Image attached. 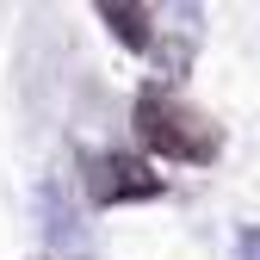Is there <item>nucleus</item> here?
Listing matches in <instances>:
<instances>
[{
	"label": "nucleus",
	"instance_id": "f03ea898",
	"mask_svg": "<svg viewBox=\"0 0 260 260\" xmlns=\"http://www.w3.org/2000/svg\"><path fill=\"white\" fill-rule=\"evenodd\" d=\"M161 174L143 155H100L93 161V199L100 205H130V199H155Z\"/></svg>",
	"mask_w": 260,
	"mask_h": 260
},
{
	"label": "nucleus",
	"instance_id": "f257e3e1",
	"mask_svg": "<svg viewBox=\"0 0 260 260\" xmlns=\"http://www.w3.org/2000/svg\"><path fill=\"white\" fill-rule=\"evenodd\" d=\"M137 137L161 161H211L217 155V130L192 112V106L161 100V93H143V100H137Z\"/></svg>",
	"mask_w": 260,
	"mask_h": 260
},
{
	"label": "nucleus",
	"instance_id": "7ed1b4c3",
	"mask_svg": "<svg viewBox=\"0 0 260 260\" xmlns=\"http://www.w3.org/2000/svg\"><path fill=\"white\" fill-rule=\"evenodd\" d=\"M100 13L112 19V31H118L130 50L149 44V0H100Z\"/></svg>",
	"mask_w": 260,
	"mask_h": 260
}]
</instances>
